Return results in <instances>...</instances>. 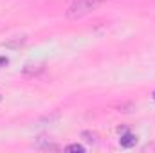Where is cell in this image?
<instances>
[{
  "mask_svg": "<svg viewBox=\"0 0 155 153\" xmlns=\"http://www.w3.org/2000/svg\"><path fill=\"white\" fill-rule=\"evenodd\" d=\"M67 150H74V151H81V150H83V148H81V146H76V144H74V146H69V148H67Z\"/></svg>",
  "mask_w": 155,
  "mask_h": 153,
  "instance_id": "7a4b0ae2",
  "label": "cell"
},
{
  "mask_svg": "<svg viewBox=\"0 0 155 153\" xmlns=\"http://www.w3.org/2000/svg\"><path fill=\"white\" fill-rule=\"evenodd\" d=\"M105 2L107 0H67L65 15H67V18H81V16L88 15L90 11L97 9Z\"/></svg>",
  "mask_w": 155,
  "mask_h": 153,
  "instance_id": "6da1fadb",
  "label": "cell"
}]
</instances>
